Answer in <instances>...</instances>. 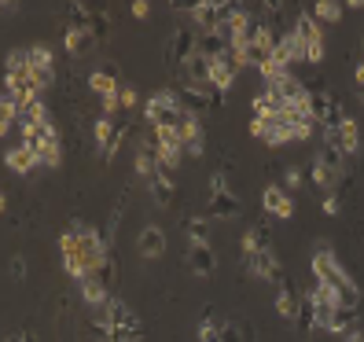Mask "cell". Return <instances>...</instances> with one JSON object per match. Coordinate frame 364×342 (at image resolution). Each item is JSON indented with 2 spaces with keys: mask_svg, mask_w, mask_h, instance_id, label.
<instances>
[{
  "mask_svg": "<svg viewBox=\"0 0 364 342\" xmlns=\"http://www.w3.org/2000/svg\"><path fill=\"white\" fill-rule=\"evenodd\" d=\"M199 52V33L191 30L188 23H181L173 30V37H169V45H166V63H173V67L184 74V67L191 63V55Z\"/></svg>",
  "mask_w": 364,
  "mask_h": 342,
  "instance_id": "obj_3",
  "label": "cell"
},
{
  "mask_svg": "<svg viewBox=\"0 0 364 342\" xmlns=\"http://www.w3.org/2000/svg\"><path fill=\"white\" fill-rule=\"evenodd\" d=\"M313 280L328 284V287L342 298V306H346V309H357V306H360V287L353 284V276H350L346 265H342L335 254H331L328 243H320V247L313 250Z\"/></svg>",
  "mask_w": 364,
  "mask_h": 342,
  "instance_id": "obj_1",
  "label": "cell"
},
{
  "mask_svg": "<svg viewBox=\"0 0 364 342\" xmlns=\"http://www.w3.org/2000/svg\"><path fill=\"white\" fill-rule=\"evenodd\" d=\"M96 33L85 26V30H77V26H70L67 30V52L70 55H77V59H85V55H92V48H96Z\"/></svg>",
  "mask_w": 364,
  "mask_h": 342,
  "instance_id": "obj_15",
  "label": "cell"
},
{
  "mask_svg": "<svg viewBox=\"0 0 364 342\" xmlns=\"http://www.w3.org/2000/svg\"><path fill=\"white\" fill-rule=\"evenodd\" d=\"M59 162H63V147H59V140H52V144L45 147V151L37 155V166H48V169H55Z\"/></svg>",
  "mask_w": 364,
  "mask_h": 342,
  "instance_id": "obj_32",
  "label": "cell"
},
{
  "mask_svg": "<svg viewBox=\"0 0 364 342\" xmlns=\"http://www.w3.org/2000/svg\"><path fill=\"white\" fill-rule=\"evenodd\" d=\"M8 169H11V173H18V177H23V173H30V169H37V159L26 151V147L23 144H18V147H8Z\"/></svg>",
  "mask_w": 364,
  "mask_h": 342,
  "instance_id": "obj_20",
  "label": "cell"
},
{
  "mask_svg": "<svg viewBox=\"0 0 364 342\" xmlns=\"http://www.w3.org/2000/svg\"><path fill=\"white\" fill-rule=\"evenodd\" d=\"M353 324H357V309L338 306V309L331 313V324H328V331H331V335H346V331H353Z\"/></svg>",
  "mask_w": 364,
  "mask_h": 342,
  "instance_id": "obj_25",
  "label": "cell"
},
{
  "mask_svg": "<svg viewBox=\"0 0 364 342\" xmlns=\"http://www.w3.org/2000/svg\"><path fill=\"white\" fill-rule=\"evenodd\" d=\"M191 18H196V33H218L221 23L232 15V4H221V0H199V4H188Z\"/></svg>",
  "mask_w": 364,
  "mask_h": 342,
  "instance_id": "obj_5",
  "label": "cell"
},
{
  "mask_svg": "<svg viewBox=\"0 0 364 342\" xmlns=\"http://www.w3.org/2000/svg\"><path fill=\"white\" fill-rule=\"evenodd\" d=\"M221 342H247L240 324H221Z\"/></svg>",
  "mask_w": 364,
  "mask_h": 342,
  "instance_id": "obj_36",
  "label": "cell"
},
{
  "mask_svg": "<svg viewBox=\"0 0 364 342\" xmlns=\"http://www.w3.org/2000/svg\"><path fill=\"white\" fill-rule=\"evenodd\" d=\"M250 107H254V118H276V114L284 111V100L276 96L272 89H262L258 96L250 100Z\"/></svg>",
  "mask_w": 364,
  "mask_h": 342,
  "instance_id": "obj_18",
  "label": "cell"
},
{
  "mask_svg": "<svg viewBox=\"0 0 364 342\" xmlns=\"http://www.w3.org/2000/svg\"><path fill=\"white\" fill-rule=\"evenodd\" d=\"M324 213H338V196H335V191L324 199Z\"/></svg>",
  "mask_w": 364,
  "mask_h": 342,
  "instance_id": "obj_43",
  "label": "cell"
},
{
  "mask_svg": "<svg viewBox=\"0 0 364 342\" xmlns=\"http://www.w3.org/2000/svg\"><path fill=\"white\" fill-rule=\"evenodd\" d=\"M342 342H364V331H360V328H353V331L342 335Z\"/></svg>",
  "mask_w": 364,
  "mask_h": 342,
  "instance_id": "obj_45",
  "label": "cell"
},
{
  "mask_svg": "<svg viewBox=\"0 0 364 342\" xmlns=\"http://www.w3.org/2000/svg\"><path fill=\"white\" fill-rule=\"evenodd\" d=\"M136 250H140V258H162L166 254V232L159 225H144L140 228V236H136Z\"/></svg>",
  "mask_w": 364,
  "mask_h": 342,
  "instance_id": "obj_9",
  "label": "cell"
},
{
  "mask_svg": "<svg viewBox=\"0 0 364 342\" xmlns=\"http://www.w3.org/2000/svg\"><path fill=\"white\" fill-rule=\"evenodd\" d=\"M294 37L302 41V45L309 48V45H316V41H324V30H320V18L313 15V11H302L294 18Z\"/></svg>",
  "mask_w": 364,
  "mask_h": 342,
  "instance_id": "obj_14",
  "label": "cell"
},
{
  "mask_svg": "<svg viewBox=\"0 0 364 342\" xmlns=\"http://www.w3.org/2000/svg\"><path fill=\"white\" fill-rule=\"evenodd\" d=\"M70 15H74V26H77V30H85V26L92 23V15H96V11H89V4L74 0V4H70Z\"/></svg>",
  "mask_w": 364,
  "mask_h": 342,
  "instance_id": "obj_34",
  "label": "cell"
},
{
  "mask_svg": "<svg viewBox=\"0 0 364 342\" xmlns=\"http://www.w3.org/2000/svg\"><path fill=\"white\" fill-rule=\"evenodd\" d=\"M350 8H357V11H364V0H353V4Z\"/></svg>",
  "mask_w": 364,
  "mask_h": 342,
  "instance_id": "obj_46",
  "label": "cell"
},
{
  "mask_svg": "<svg viewBox=\"0 0 364 342\" xmlns=\"http://www.w3.org/2000/svg\"><path fill=\"white\" fill-rule=\"evenodd\" d=\"M262 206H265V213H269V218H276V221H287L291 213H294V199L287 196V191H284L280 184H269V188H265Z\"/></svg>",
  "mask_w": 364,
  "mask_h": 342,
  "instance_id": "obj_8",
  "label": "cell"
},
{
  "mask_svg": "<svg viewBox=\"0 0 364 342\" xmlns=\"http://www.w3.org/2000/svg\"><path fill=\"white\" fill-rule=\"evenodd\" d=\"M284 184H287V188L294 191L298 184H302V169H298V166H291V169H287V173H284Z\"/></svg>",
  "mask_w": 364,
  "mask_h": 342,
  "instance_id": "obj_39",
  "label": "cell"
},
{
  "mask_svg": "<svg viewBox=\"0 0 364 342\" xmlns=\"http://www.w3.org/2000/svg\"><path fill=\"white\" fill-rule=\"evenodd\" d=\"M313 15L320 18V23H338V18H342V4H338V0H320V4L313 8Z\"/></svg>",
  "mask_w": 364,
  "mask_h": 342,
  "instance_id": "obj_30",
  "label": "cell"
},
{
  "mask_svg": "<svg viewBox=\"0 0 364 342\" xmlns=\"http://www.w3.org/2000/svg\"><path fill=\"white\" fill-rule=\"evenodd\" d=\"M100 103H103V118H114V111L122 107V92H114V96H103Z\"/></svg>",
  "mask_w": 364,
  "mask_h": 342,
  "instance_id": "obj_38",
  "label": "cell"
},
{
  "mask_svg": "<svg viewBox=\"0 0 364 342\" xmlns=\"http://www.w3.org/2000/svg\"><path fill=\"white\" fill-rule=\"evenodd\" d=\"M298 328H302V331H313L316 328V302H313L309 291L302 294V306H298Z\"/></svg>",
  "mask_w": 364,
  "mask_h": 342,
  "instance_id": "obj_27",
  "label": "cell"
},
{
  "mask_svg": "<svg viewBox=\"0 0 364 342\" xmlns=\"http://www.w3.org/2000/svg\"><path fill=\"white\" fill-rule=\"evenodd\" d=\"M125 125H118L114 118H100L96 122V147H100V159H107L111 162L114 159V151L122 147V140H125Z\"/></svg>",
  "mask_w": 364,
  "mask_h": 342,
  "instance_id": "obj_6",
  "label": "cell"
},
{
  "mask_svg": "<svg viewBox=\"0 0 364 342\" xmlns=\"http://www.w3.org/2000/svg\"><path fill=\"white\" fill-rule=\"evenodd\" d=\"M199 52L210 55V59H221L228 52V41L221 33H199Z\"/></svg>",
  "mask_w": 364,
  "mask_h": 342,
  "instance_id": "obj_26",
  "label": "cell"
},
{
  "mask_svg": "<svg viewBox=\"0 0 364 342\" xmlns=\"http://www.w3.org/2000/svg\"><path fill=\"white\" fill-rule=\"evenodd\" d=\"M338 147H342V155H346V159H353V155L360 151V137H357V122H353V118L342 122V129H338Z\"/></svg>",
  "mask_w": 364,
  "mask_h": 342,
  "instance_id": "obj_21",
  "label": "cell"
},
{
  "mask_svg": "<svg viewBox=\"0 0 364 342\" xmlns=\"http://www.w3.org/2000/svg\"><path fill=\"white\" fill-rule=\"evenodd\" d=\"M151 137H155V147H159V162H162V169H177L181 159H184V140H181V133L151 129Z\"/></svg>",
  "mask_w": 364,
  "mask_h": 342,
  "instance_id": "obj_7",
  "label": "cell"
},
{
  "mask_svg": "<svg viewBox=\"0 0 364 342\" xmlns=\"http://www.w3.org/2000/svg\"><path fill=\"white\" fill-rule=\"evenodd\" d=\"M8 272H11V280H15V284H23V280H26V258H23V254H15V258L8 262Z\"/></svg>",
  "mask_w": 364,
  "mask_h": 342,
  "instance_id": "obj_35",
  "label": "cell"
},
{
  "mask_svg": "<svg viewBox=\"0 0 364 342\" xmlns=\"http://www.w3.org/2000/svg\"><path fill=\"white\" fill-rule=\"evenodd\" d=\"M122 107H136V92L133 89H122Z\"/></svg>",
  "mask_w": 364,
  "mask_h": 342,
  "instance_id": "obj_44",
  "label": "cell"
},
{
  "mask_svg": "<svg viewBox=\"0 0 364 342\" xmlns=\"http://www.w3.org/2000/svg\"><path fill=\"white\" fill-rule=\"evenodd\" d=\"M147 191H151V203L155 206H169V203H173V181H169V169H162L159 166V173L151 177V181H147Z\"/></svg>",
  "mask_w": 364,
  "mask_h": 342,
  "instance_id": "obj_16",
  "label": "cell"
},
{
  "mask_svg": "<svg viewBox=\"0 0 364 342\" xmlns=\"http://www.w3.org/2000/svg\"><path fill=\"white\" fill-rule=\"evenodd\" d=\"M218 191H228V184H225V173H213V177H210V196H218Z\"/></svg>",
  "mask_w": 364,
  "mask_h": 342,
  "instance_id": "obj_40",
  "label": "cell"
},
{
  "mask_svg": "<svg viewBox=\"0 0 364 342\" xmlns=\"http://www.w3.org/2000/svg\"><path fill=\"white\" fill-rule=\"evenodd\" d=\"M23 342H37V338H33V335H30V331H23Z\"/></svg>",
  "mask_w": 364,
  "mask_h": 342,
  "instance_id": "obj_48",
  "label": "cell"
},
{
  "mask_svg": "<svg viewBox=\"0 0 364 342\" xmlns=\"http://www.w3.org/2000/svg\"><path fill=\"white\" fill-rule=\"evenodd\" d=\"M89 30H92L96 37H103L107 30H111V18H107L103 11H96V15H92V23H89Z\"/></svg>",
  "mask_w": 364,
  "mask_h": 342,
  "instance_id": "obj_37",
  "label": "cell"
},
{
  "mask_svg": "<svg viewBox=\"0 0 364 342\" xmlns=\"http://www.w3.org/2000/svg\"><path fill=\"white\" fill-rule=\"evenodd\" d=\"M26 52H30V70H33V74H41V70H55V55H52L48 45H30Z\"/></svg>",
  "mask_w": 364,
  "mask_h": 342,
  "instance_id": "obj_23",
  "label": "cell"
},
{
  "mask_svg": "<svg viewBox=\"0 0 364 342\" xmlns=\"http://www.w3.org/2000/svg\"><path fill=\"white\" fill-rule=\"evenodd\" d=\"M96 280L103 284V287H114V280H118V262H114V254H107V258L96 265Z\"/></svg>",
  "mask_w": 364,
  "mask_h": 342,
  "instance_id": "obj_29",
  "label": "cell"
},
{
  "mask_svg": "<svg viewBox=\"0 0 364 342\" xmlns=\"http://www.w3.org/2000/svg\"><path fill=\"white\" fill-rule=\"evenodd\" d=\"M184 232L191 243H210V221L206 218H188L184 221Z\"/></svg>",
  "mask_w": 364,
  "mask_h": 342,
  "instance_id": "obj_28",
  "label": "cell"
},
{
  "mask_svg": "<svg viewBox=\"0 0 364 342\" xmlns=\"http://www.w3.org/2000/svg\"><path fill=\"white\" fill-rule=\"evenodd\" d=\"M89 89L100 92V100L122 92V85H118V63H103L100 70H92V74H89Z\"/></svg>",
  "mask_w": 364,
  "mask_h": 342,
  "instance_id": "obj_10",
  "label": "cell"
},
{
  "mask_svg": "<svg viewBox=\"0 0 364 342\" xmlns=\"http://www.w3.org/2000/svg\"><path fill=\"white\" fill-rule=\"evenodd\" d=\"M272 59H280V63H284V67H287V70L294 67V63H306V45H302V41H298V37H294V30L280 37V45H276V52H272Z\"/></svg>",
  "mask_w": 364,
  "mask_h": 342,
  "instance_id": "obj_11",
  "label": "cell"
},
{
  "mask_svg": "<svg viewBox=\"0 0 364 342\" xmlns=\"http://www.w3.org/2000/svg\"><path fill=\"white\" fill-rule=\"evenodd\" d=\"M199 342H221V324L213 320V313H203L199 320Z\"/></svg>",
  "mask_w": 364,
  "mask_h": 342,
  "instance_id": "obj_31",
  "label": "cell"
},
{
  "mask_svg": "<svg viewBox=\"0 0 364 342\" xmlns=\"http://www.w3.org/2000/svg\"><path fill=\"white\" fill-rule=\"evenodd\" d=\"M147 11H151V4H147V0H133V15H136V18H147Z\"/></svg>",
  "mask_w": 364,
  "mask_h": 342,
  "instance_id": "obj_42",
  "label": "cell"
},
{
  "mask_svg": "<svg viewBox=\"0 0 364 342\" xmlns=\"http://www.w3.org/2000/svg\"><path fill=\"white\" fill-rule=\"evenodd\" d=\"M353 85H357V92L364 100V63H357V70H353Z\"/></svg>",
  "mask_w": 364,
  "mask_h": 342,
  "instance_id": "obj_41",
  "label": "cell"
},
{
  "mask_svg": "<svg viewBox=\"0 0 364 342\" xmlns=\"http://www.w3.org/2000/svg\"><path fill=\"white\" fill-rule=\"evenodd\" d=\"M298 306H302V294H298L291 284L276 291V313H280L284 320H298Z\"/></svg>",
  "mask_w": 364,
  "mask_h": 342,
  "instance_id": "obj_19",
  "label": "cell"
},
{
  "mask_svg": "<svg viewBox=\"0 0 364 342\" xmlns=\"http://www.w3.org/2000/svg\"><path fill=\"white\" fill-rule=\"evenodd\" d=\"M243 262H247V269L254 272V280H265V284H272L276 291H280V287H287V276H284L280 262H276L272 247H269V250H254V254H247Z\"/></svg>",
  "mask_w": 364,
  "mask_h": 342,
  "instance_id": "obj_4",
  "label": "cell"
},
{
  "mask_svg": "<svg viewBox=\"0 0 364 342\" xmlns=\"http://www.w3.org/2000/svg\"><path fill=\"white\" fill-rule=\"evenodd\" d=\"M33 125H52V111H48V103L45 100H37L33 107H30V111H23Z\"/></svg>",
  "mask_w": 364,
  "mask_h": 342,
  "instance_id": "obj_33",
  "label": "cell"
},
{
  "mask_svg": "<svg viewBox=\"0 0 364 342\" xmlns=\"http://www.w3.org/2000/svg\"><path fill=\"white\" fill-rule=\"evenodd\" d=\"M188 269L196 276H213V269H218V258H213L210 243H191L188 247Z\"/></svg>",
  "mask_w": 364,
  "mask_h": 342,
  "instance_id": "obj_12",
  "label": "cell"
},
{
  "mask_svg": "<svg viewBox=\"0 0 364 342\" xmlns=\"http://www.w3.org/2000/svg\"><path fill=\"white\" fill-rule=\"evenodd\" d=\"M309 173H313V184H316V188H324V191H335V188L342 184V177H338V173H331V169H328L324 162H320V159H313Z\"/></svg>",
  "mask_w": 364,
  "mask_h": 342,
  "instance_id": "obj_24",
  "label": "cell"
},
{
  "mask_svg": "<svg viewBox=\"0 0 364 342\" xmlns=\"http://www.w3.org/2000/svg\"><path fill=\"white\" fill-rule=\"evenodd\" d=\"M4 342H23V335H8Z\"/></svg>",
  "mask_w": 364,
  "mask_h": 342,
  "instance_id": "obj_47",
  "label": "cell"
},
{
  "mask_svg": "<svg viewBox=\"0 0 364 342\" xmlns=\"http://www.w3.org/2000/svg\"><path fill=\"white\" fill-rule=\"evenodd\" d=\"M206 213L210 218H240L243 213V203L232 196V191H218V196H210V206H206Z\"/></svg>",
  "mask_w": 364,
  "mask_h": 342,
  "instance_id": "obj_13",
  "label": "cell"
},
{
  "mask_svg": "<svg viewBox=\"0 0 364 342\" xmlns=\"http://www.w3.org/2000/svg\"><path fill=\"white\" fill-rule=\"evenodd\" d=\"M235 74H240V70H235V67H232V63H228L225 55H221V59H213L210 81L218 85V89H225V92H228V89H232V81H235Z\"/></svg>",
  "mask_w": 364,
  "mask_h": 342,
  "instance_id": "obj_22",
  "label": "cell"
},
{
  "mask_svg": "<svg viewBox=\"0 0 364 342\" xmlns=\"http://www.w3.org/2000/svg\"><path fill=\"white\" fill-rule=\"evenodd\" d=\"M309 111H313L316 125H320L324 133H338L342 122L350 118L346 111H342V103H338L335 96H328V92H309Z\"/></svg>",
  "mask_w": 364,
  "mask_h": 342,
  "instance_id": "obj_2",
  "label": "cell"
},
{
  "mask_svg": "<svg viewBox=\"0 0 364 342\" xmlns=\"http://www.w3.org/2000/svg\"><path fill=\"white\" fill-rule=\"evenodd\" d=\"M77 291H81V298H85V306H89V309H96V306H107V302H111V287H103L100 280H96V276H85V280L77 284Z\"/></svg>",
  "mask_w": 364,
  "mask_h": 342,
  "instance_id": "obj_17",
  "label": "cell"
}]
</instances>
